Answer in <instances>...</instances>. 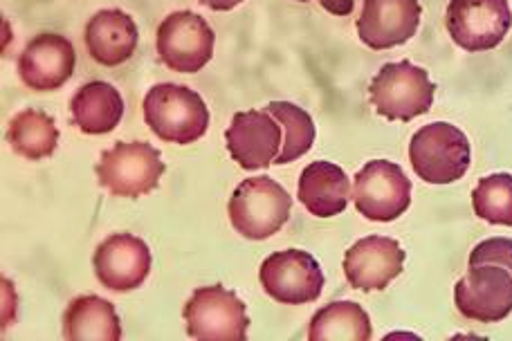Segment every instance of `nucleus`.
I'll list each match as a JSON object with an SVG mask.
<instances>
[{"label": "nucleus", "instance_id": "1", "mask_svg": "<svg viewBox=\"0 0 512 341\" xmlns=\"http://www.w3.org/2000/svg\"><path fill=\"white\" fill-rule=\"evenodd\" d=\"M144 122L162 142L187 146L209 128V108L196 90L180 84H158L144 97Z\"/></svg>", "mask_w": 512, "mask_h": 341}, {"label": "nucleus", "instance_id": "2", "mask_svg": "<svg viewBox=\"0 0 512 341\" xmlns=\"http://www.w3.org/2000/svg\"><path fill=\"white\" fill-rule=\"evenodd\" d=\"M409 162L429 184H452L470 169V140L461 128L434 122L420 128L409 142Z\"/></svg>", "mask_w": 512, "mask_h": 341}, {"label": "nucleus", "instance_id": "3", "mask_svg": "<svg viewBox=\"0 0 512 341\" xmlns=\"http://www.w3.org/2000/svg\"><path fill=\"white\" fill-rule=\"evenodd\" d=\"M292 209L290 193L268 175L250 178L234 189L230 198L232 227L250 241H265L288 223Z\"/></svg>", "mask_w": 512, "mask_h": 341}, {"label": "nucleus", "instance_id": "4", "mask_svg": "<svg viewBox=\"0 0 512 341\" xmlns=\"http://www.w3.org/2000/svg\"><path fill=\"white\" fill-rule=\"evenodd\" d=\"M436 86L429 75L409 61L387 63L371 81L369 95L376 113L389 122H411L429 113Z\"/></svg>", "mask_w": 512, "mask_h": 341}, {"label": "nucleus", "instance_id": "5", "mask_svg": "<svg viewBox=\"0 0 512 341\" xmlns=\"http://www.w3.org/2000/svg\"><path fill=\"white\" fill-rule=\"evenodd\" d=\"M167 171L160 151L149 142H117L99 158L97 182L117 198H140L160 184Z\"/></svg>", "mask_w": 512, "mask_h": 341}, {"label": "nucleus", "instance_id": "6", "mask_svg": "<svg viewBox=\"0 0 512 341\" xmlns=\"http://www.w3.org/2000/svg\"><path fill=\"white\" fill-rule=\"evenodd\" d=\"M182 317L187 335L200 341H241L248 337V312L245 303L223 285H205L191 294Z\"/></svg>", "mask_w": 512, "mask_h": 341}, {"label": "nucleus", "instance_id": "7", "mask_svg": "<svg viewBox=\"0 0 512 341\" xmlns=\"http://www.w3.org/2000/svg\"><path fill=\"white\" fill-rule=\"evenodd\" d=\"M353 205L373 223H391L411 205V180L389 160L367 162L355 175Z\"/></svg>", "mask_w": 512, "mask_h": 341}, {"label": "nucleus", "instance_id": "8", "mask_svg": "<svg viewBox=\"0 0 512 341\" xmlns=\"http://www.w3.org/2000/svg\"><path fill=\"white\" fill-rule=\"evenodd\" d=\"M445 25L452 41L468 52H488L512 27L508 0H450Z\"/></svg>", "mask_w": 512, "mask_h": 341}, {"label": "nucleus", "instance_id": "9", "mask_svg": "<svg viewBox=\"0 0 512 341\" xmlns=\"http://www.w3.org/2000/svg\"><path fill=\"white\" fill-rule=\"evenodd\" d=\"M214 30L194 12H173L158 27L160 61L173 72L194 75L214 57Z\"/></svg>", "mask_w": 512, "mask_h": 341}, {"label": "nucleus", "instance_id": "10", "mask_svg": "<svg viewBox=\"0 0 512 341\" xmlns=\"http://www.w3.org/2000/svg\"><path fill=\"white\" fill-rule=\"evenodd\" d=\"M259 279L263 292L283 306H304L317 301L326 281L317 258L304 250L270 254L261 265Z\"/></svg>", "mask_w": 512, "mask_h": 341}, {"label": "nucleus", "instance_id": "11", "mask_svg": "<svg viewBox=\"0 0 512 341\" xmlns=\"http://www.w3.org/2000/svg\"><path fill=\"white\" fill-rule=\"evenodd\" d=\"M454 303L461 315L479 324H497L512 312V274L501 265H470L454 285Z\"/></svg>", "mask_w": 512, "mask_h": 341}, {"label": "nucleus", "instance_id": "12", "mask_svg": "<svg viewBox=\"0 0 512 341\" xmlns=\"http://www.w3.org/2000/svg\"><path fill=\"white\" fill-rule=\"evenodd\" d=\"M225 142L232 160L241 169H265L277 162L281 153V124L268 110H245L234 115L232 126L225 133Z\"/></svg>", "mask_w": 512, "mask_h": 341}, {"label": "nucleus", "instance_id": "13", "mask_svg": "<svg viewBox=\"0 0 512 341\" xmlns=\"http://www.w3.org/2000/svg\"><path fill=\"white\" fill-rule=\"evenodd\" d=\"M95 274L113 292L137 290L151 272V252L142 238L113 234L99 243L93 256Z\"/></svg>", "mask_w": 512, "mask_h": 341}, {"label": "nucleus", "instance_id": "14", "mask_svg": "<svg viewBox=\"0 0 512 341\" xmlns=\"http://www.w3.org/2000/svg\"><path fill=\"white\" fill-rule=\"evenodd\" d=\"M420 16L418 0H364L358 36L371 50L398 48L418 32Z\"/></svg>", "mask_w": 512, "mask_h": 341}, {"label": "nucleus", "instance_id": "15", "mask_svg": "<svg viewBox=\"0 0 512 341\" xmlns=\"http://www.w3.org/2000/svg\"><path fill=\"white\" fill-rule=\"evenodd\" d=\"M77 54L61 34H39L25 45L18 57V75L23 84L36 92L59 90L72 77Z\"/></svg>", "mask_w": 512, "mask_h": 341}, {"label": "nucleus", "instance_id": "16", "mask_svg": "<svg viewBox=\"0 0 512 341\" xmlns=\"http://www.w3.org/2000/svg\"><path fill=\"white\" fill-rule=\"evenodd\" d=\"M402 267H405V252L389 236L360 238L344 254L346 281L351 283V288L362 292L384 290L393 279H398Z\"/></svg>", "mask_w": 512, "mask_h": 341}, {"label": "nucleus", "instance_id": "17", "mask_svg": "<svg viewBox=\"0 0 512 341\" xmlns=\"http://www.w3.org/2000/svg\"><path fill=\"white\" fill-rule=\"evenodd\" d=\"M137 25L122 9H102L86 25V48L99 66H122L135 54Z\"/></svg>", "mask_w": 512, "mask_h": 341}, {"label": "nucleus", "instance_id": "18", "mask_svg": "<svg viewBox=\"0 0 512 341\" xmlns=\"http://www.w3.org/2000/svg\"><path fill=\"white\" fill-rule=\"evenodd\" d=\"M297 196L317 218L340 216L351 200V180L333 162H313L301 171Z\"/></svg>", "mask_w": 512, "mask_h": 341}, {"label": "nucleus", "instance_id": "19", "mask_svg": "<svg viewBox=\"0 0 512 341\" xmlns=\"http://www.w3.org/2000/svg\"><path fill=\"white\" fill-rule=\"evenodd\" d=\"M70 115L81 133L106 135L120 126L124 99L120 90L106 81H90L70 99Z\"/></svg>", "mask_w": 512, "mask_h": 341}, {"label": "nucleus", "instance_id": "20", "mask_svg": "<svg viewBox=\"0 0 512 341\" xmlns=\"http://www.w3.org/2000/svg\"><path fill=\"white\" fill-rule=\"evenodd\" d=\"M63 337L68 341H120L122 321L111 301L84 294L72 299L63 315Z\"/></svg>", "mask_w": 512, "mask_h": 341}, {"label": "nucleus", "instance_id": "21", "mask_svg": "<svg viewBox=\"0 0 512 341\" xmlns=\"http://www.w3.org/2000/svg\"><path fill=\"white\" fill-rule=\"evenodd\" d=\"M7 142L12 144L16 155L30 162H39L57 151L59 128L52 115L36 108H27L16 113L9 122Z\"/></svg>", "mask_w": 512, "mask_h": 341}, {"label": "nucleus", "instance_id": "22", "mask_svg": "<svg viewBox=\"0 0 512 341\" xmlns=\"http://www.w3.org/2000/svg\"><path fill=\"white\" fill-rule=\"evenodd\" d=\"M373 335L371 319L360 303L333 301L310 319V341H369Z\"/></svg>", "mask_w": 512, "mask_h": 341}, {"label": "nucleus", "instance_id": "23", "mask_svg": "<svg viewBox=\"0 0 512 341\" xmlns=\"http://www.w3.org/2000/svg\"><path fill=\"white\" fill-rule=\"evenodd\" d=\"M265 110L277 119L283 133H286L281 153L274 164H290L313 149L317 131L313 117H310L304 108L290 104V101H270Z\"/></svg>", "mask_w": 512, "mask_h": 341}, {"label": "nucleus", "instance_id": "24", "mask_svg": "<svg viewBox=\"0 0 512 341\" xmlns=\"http://www.w3.org/2000/svg\"><path fill=\"white\" fill-rule=\"evenodd\" d=\"M472 207L486 223L512 227V175L495 173L481 178L472 191Z\"/></svg>", "mask_w": 512, "mask_h": 341}, {"label": "nucleus", "instance_id": "25", "mask_svg": "<svg viewBox=\"0 0 512 341\" xmlns=\"http://www.w3.org/2000/svg\"><path fill=\"white\" fill-rule=\"evenodd\" d=\"M501 265L512 274V241L510 238H488L470 252V265Z\"/></svg>", "mask_w": 512, "mask_h": 341}, {"label": "nucleus", "instance_id": "26", "mask_svg": "<svg viewBox=\"0 0 512 341\" xmlns=\"http://www.w3.org/2000/svg\"><path fill=\"white\" fill-rule=\"evenodd\" d=\"M299 3H310V0H299ZM319 5L333 16H349L353 12L355 0H319Z\"/></svg>", "mask_w": 512, "mask_h": 341}, {"label": "nucleus", "instance_id": "27", "mask_svg": "<svg viewBox=\"0 0 512 341\" xmlns=\"http://www.w3.org/2000/svg\"><path fill=\"white\" fill-rule=\"evenodd\" d=\"M198 3H203L205 7L214 9V12H230V9L239 7L243 0H198Z\"/></svg>", "mask_w": 512, "mask_h": 341}]
</instances>
